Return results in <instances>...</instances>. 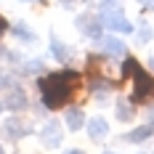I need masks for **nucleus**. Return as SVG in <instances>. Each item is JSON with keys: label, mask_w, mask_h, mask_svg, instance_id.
Listing matches in <instances>:
<instances>
[{"label": "nucleus", "mask_w": 154, "mask_h": 154, "mask_svg": "<svg viewBox=\"0 0 154 154\" xmlns=\"http://www.w3.org/2000/svg\"><path fill=\"white\" fill-rule=\"evenodd\" d=\"M5 29V21H3V16H0V32Z\"/></svg>", "instance_id": "obj_19"}, {"label": "nucleus", "mask_w": 154, "mask_h": 154, "mask_svg": "<svg viewBox=\"0 0 154 154\" xmlns=\"http://www.w3.org/2000/svg\"><path fill=\"white\" fill-rule=\"evenodd\" d=\"M152 69H154V59H152Z\"/></svg>", "instance_id": "obj_20"}, {"label": "nucleus", "mask_w": 154, "mask_h": 154, "mask_svg": "<svg viewBox=\"0 0 154 154\" xmlns=\"http://www.w3.org/2000/svg\"><path fill=\"white\" fill-rule=\"evenodd\" d=\"M5 106L8 109H24L27 106V96H24V91H21V88H14V91L5 96Z\"/></svg>", "instance_id": "obj_8"}, {"label": "nucleus", "mask_w": 154, "mask_h": 154, "mask_svg": "<svg viewBox=\"0 0 154 154\" xmlns=\"http://www.w3.org/2000/svg\"><path fill=\"white\" fill-rule=\"evenodd\" d=\"M106 154H112V152H106Z\"/></svg>", "instance_id": "obj_22"}, {"label": "nucleus", "mask_w": 154, "mask_h": 154, "mask_svg": "<svg viewBox=\"0 0 154 154\" xmlns=\"http://www.w3.org/2000/svg\"><path fill=\"white\" fill-rule=\"evenodd\" d=\"M66 125H69V130H80V128L85 125L82 112H80V109H69V114H66Z\"/></svg>", "instance_id": "obj_10"}, {"label": "nucleus", "mask_w": 154, "mask_h": 154, "mask_svg": "<svg viewBox=\"0 0 154 154\" xmlns=\"http://www.w3.org/2000/svg\"><path fill=\"white\" fill-rule=\"evenodd\" d=\"M88 136H91L93 141H101L109 136V125L104 117H93L91 122H88Z\"/></svg>", "instance_id": "obj_7"}, {"label": "nucleus", "mask_w": 154, "mask_h": 154, "mask_svg": "<svg viewBox=\"0 0 154 154\" xmlns=\"http://www.w3.org/2000/svg\"><path fill=\"white\" fill-rule=\"evenodd\" d=\"M152 125H143V128H138V130H133V133H130V136H128V141H133V143H136V141H146L149 138V136H152Z\"/></svg>", "instance_id": "obj_12"}, {"label": "nucleus", "mask_w": 154, "mask_h": 154, "mask_svg": "<svg viewBox=\"0 0 154 154\" xmlns=\"http://www.w3.org/2000/svg\"><path fill=\"white\" fill-rule=\"evenodd\" d=\"M96 3H98L101 8H114V5H117L120 0H96Z\"/></svg>", "instance_id": "obj_15"}, {"label": "nucleus", "mask_w": 154, "mask_h": 154, "mask_svg": "<svg viewBox=\"0 0 154 154\" xmlns=\"http://www.w3.org/2000/svg\"><path fill=\"white\" fill-rule=\"evenodd\" d=\"M101 48L106 51L109 56H114V59H120V56H125V51H128V48H125L122 43L117 40V37H106V40L101 43Z\"/></svg>", "instance_id": "obj_9"}, {"label": "nucleus", "mask_w": 154, "mask_h": 154, "mask_svg": "<svg viewBox=\"0 0 154 154\" xmlns=\"http://www.w3.org/2000/svg\"><path fill=\"white\" fill-rule=\"evenodd\" d=\"M0 154H3V146H0Z\"/></svg>", "instance_id": "obj_21"}, {"label": "nucleus", "mask_w": 154, "mask_h": 154, "mask_svg": "<svg viewBox=\"0 0 154 154\" xmlns=\"http://www.w3.org/2000/svg\"><path fill=\"white\" fill-rule=\"evenodd\" d=\"M66 154H85V152H80V149H69Z\"/></svg>", "instance_id": "obj_18"}, {"label": "nucleus", "mask_w": 154, "mask_h": 154, "mask_svg": "<svg viewBox=\"0 0 154 154\" xmlns=\"http://www.w3.org/2000/svg\"><path fill=\"white\" fill-rule=\"evenodd\" d=\"M138 40H141V43H146V40H152V29H143V32L138 35Z\"/></svg>", "instance_id": "obj_16"}, {"label": "nucleus", "mask_w": 154, "mask_h": 154, "mask_svg": "<svg viewBox=\"0 0 154 154\" xmlns=\"http://www.w3.org/2000/svg\"><path fill=\"white\" fill-rule=\"evenodd\" d=\"M125 75H133L136 88H133V101L136 104H149L154 101V77L149 72H143L136 59H125Z\"/></svg>", "instance_id": "obj_2"}, {"label": "nucleus", "mask_w": 154, "mask_h": 154, "mask_svg": "<svg viewBox=\"0 0 154 154\" xmlns=\"http://www.w3.org/2000/svg\"><path fill=\"white\" fill-rule=\"evenodd\" d=\"M80 91V77L77 72H53L40 80V93H43V104L48 109H61L69 104Z\"/></svg>", "instance_id": "obj_1"}, {"label": "nucleus", "mask_w": 154, "mask_h": 154, "mask_svg": "<svg viewBox=\"0 0 154 154\" xmlns=\"http://www.w3.org/2000/svg\"><path fill=\"white\" fill-rule=\"evenodd\" d=\"M141 5H143V8H154V0H138Z\"/></svg>", "instance_id": "obj_17"}, {"label": "nucleus", "mask_w": 154, "mask_h": 154, "mask_svg": "<svg viewBox=\"0 0 154 154\" xmlns=\"http://www.w3.org/2000/svg\"><path fill=\"white\" fill-rule=\"evenodd\" d=\"M3 133H8V138H24L29 133V125L24 122L21 117H8L3 125Z\"/></svg>", "instance_id": "obj_5"}, {"label": "nucleus", "mask_w": 154, "mask_h": 154, "mask_svg": "<svg viewBox=\"0 0 154 154\" xmlns=\"http://www.w3.org/2000/svg\"><path fill=\"white\" fill-rule=\"evenodd\" d=\"M117 120H122V122L133 120V106H130L128 101H120V104H117Z\"/></svg>", "instance_id": "obj_13"}, {"label": "nucleus", "mask_w": 154, "mask_h": 154, "mask_svg": "<svg viewBox=\"0 0 154 154\" xmlns=\"http://www.w3.org/2000/svg\"><path fill=\"white\" fill-rule=\"evenodd\" d=\"M51 48H53V56H56L59 61H69V59H72V51H69V48L64 45V43H59L56 37H53V43H51Z\"/></svg>", "instance_id": "obj_11"}, {"label": "nucleus", "mask_w": 154, "mask_h": 154, "mask_svg": "<svg viewBox=\"0 0 154 154\" xmlns=\"http://www.w3.org/2000/svg\"><path fill=\"white\" fill-rule=\"evenodd\" d=\"M77 27L82 29V35H88V37H101V19L98 16H93V14H82V16H77Z\"/></svg>", "instance_id": "obj_4"}, {"label": "nucleus", "mask_w": 154, "mask_h": 154, "mask_svg": "<svg viewBox=\"0 0 154 154\" xmlns=\"http://www.w3.org/2000/svg\"><path fill=\"white\" fill-rule=\"evenodd\" d=\"M101 24L109 27V29H114V32H122V35L133 32V24H130L122 16V11H117V8H106V11L101 14Z\"/></svg>", "instance_id": "obj_3"}, {"label": "nucleus", "mask_w": 154, "mask_h": 154, "mask_svg": "<svg viewBox=\"0 0 154 154\" xmlns=\"http://www.w3.org/2000/svg\"><path fill=\"white\" fill-rule=\"evenodd\" d=\"M61 125L56 122V120H48L45 128H43V143L45 146H59L61 143Z\"/></svg>", "instance_id": "obj_6"}, {"label": "nucleus", "mask_w": 154, "mask_h": 154, "mask_svg": "<svg viewBox=\"0 0 154 154\" xmlns=\"http://www.w3.org/2000/svg\"><path fill=\"white\" fill-rule=\"evenodd\" d=\"M14 35H16V37H21V40H27V43H32V40H35V35H32L24 24H16V27H14Z\"/></svg>", "instance_id": "obj_14"}]
</instances>
